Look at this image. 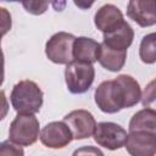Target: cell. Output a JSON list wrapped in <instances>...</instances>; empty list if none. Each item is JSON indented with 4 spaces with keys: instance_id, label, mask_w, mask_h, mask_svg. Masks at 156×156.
Here are the masks:
<instances>
[{
    "instance_id": "6da1fadb",
    "label": "cell",
    "mask_w": 156,
    "mask_h": 156,
    "mask_svg": "<svg viewBox=\"0 0 156 156\" xmlns=\"http://www.w3.org/2000/svg\"><path fill=\"white\" fill-rule=\"evenodd\" d=\"M140 99V85L129 74H119L115 79L101 82L94 93L95 104L105 113H117L123 108H130Z\"/></svg>"
},
{
    "instance_id": "7a4b0ae2",
    "label": "cell",
    "mask_w": 156,
    "mask_h": 156,
    "mask_svg": "<svg viewBox=\"0 0 156 156\" xmlns=\"http://www.w3.org/2000/svg\"><path fill=\"white\" fill-rule=\"evenodd\" d=\"M11 105L17 113H38L43 106L44 94L39 85L29 79L20 80L12 88Z\"/></svg>"
},
{
    "instance_id": "3957f363",
    "label": "cell",
    "mask_w": 156,
    "mask_h": 156,
    "mask_svg": "<svg viewBox=\"0 0 156 156\" xmlns=\"http://www.w3.org/2000/svg\"><path fill=\"white\" fill-rule=\"evenodd\" d=\"M95 78V68L93 63L73 60L65 68V80L69 93L84 94L87 93Z\"/></svg>"
},
{
    "instance_id": "277c9868",
    "label": "cell",
    "mask_w": 156,
    "mask_h": 156,
    "mask_svg": "<svg viewBox=\"0 0 156 156\" xmlns=\"http://www.w3.org/2000/svg\"><path fill=\"white\" fill-rule=\"evenodd\" d=\"M39 121L34 113H17L10 124L9 139L17 145L29 146L40 136Z\"/></svg>"
},
{
    "instance_id": "5b68a950",
    "label": "cell",
    "mask_w": 156,
    "mask_h": 156,
    "mask_svg": "<svg viewBox=\"0 0 156 156\" xmlns=\"http://www.w3.org/2000/svg\"><path fill=\"white\" fill-rule=\"evenodd\" d=\"M76 37L67 32H57L46 41L45 55L46 57L57 65H68L74 60L73 43Z\"/></svg>"
},
{
    "instance_id": "8992f818",
    "label": "cell",
    "mask_w": 156,
    "mask_h": 156,
    "mask_svg": "<svg viewBox=\"0 0 156 156\" xmlns=\"http://www.w3.org/2000/svg\"><path fill=\"white\" fill-rule=\"evenodd\" d=\"M93 136L99 146L113 151L126 145L128 134L122 126L115 122H100L96 124Z\"/></svg>"
},
{
    "instance_id": "52a82bcc",
    "label": "cell",
    "mask_w": 156,
    "mask_h": 156,
    "mask_svg": "<svg viewBox=\"0 0 156 156\" xmlns=\"http://www.w3.org/2000/svg\"><path fill=\"white\" fill-rule=\"evenodd\" d=\"M63 121L68 124L74 140H83L93 136L98 124L93 113L83 108L71 111L63 117Z\"/></svg>"
},
{
    "instance_id": "ba28073f",
    "label": "cell",
    "mask_w": 156,
    "mask_h": 156,
    "mask_svg": "<svg viewBox=\"0 0 156 156\" xmlns=\"http://www.w3.org/2000/svg\"><path fill=\"white\" fill-rule=\"evenodd\" d=\"M39 139L46 147L63 149L73 140V134L65 121H54L43 127Z\"/></svg>"
},
{
    "instance_id": "9c48e42d",
    "label": "cell",
    "mask_w": 156,
    "mask_h": 156,
    "mask_svg": "<svg viewBox=\"0 0 156 156\" xmlns=\"http://www.w3.org/2000/svg\"><path fill=\"white\" fill-rule=\"evenodd\" d=\"M127 16L143 28L156 24V0H129Z\"/></svg>"
},
{
    "instance_id": "30bf717a",
    "label": "cell",
    "mask_w": 156,
    "mask_h": 156,
    "mask_svg": "<svg viewBox=\"0 0 156 156\" xmlns=\"http://www.w3.org/2000/svg\"><path fill=\"white\" fill-rule=\"evenodd\" d=\"M124 147L133 156H154L156 155V135L141 130L129 132Z\"/></svg>"
},
{
    "instance_id": "8fae6325",
    "label": "cell",
    "mask_w": 156,
    "mask_h": 156,
    "mask_svg": "<svg viewBox=\"0 0 156 156\" xmlns=\"http://www.w3.org/2000/svg\"><path fill=\"white\" fill-rule=\"evenodd\" d=\"M124 22L122 11L113 4L102 5L94 16L95 27L102 33L112 32Z\"/></svg>"
},
{
    "instance_id": "7c38bea8",
    "label": "cell",
    "mask_w": 156,
    "mask_h": 156,
    "mask_svg": "<svg viewBox=\"0 0 156 156\" xmlns=\"http://www.w3.org/2000/svg\"><path fill=\"white\" fill-rule=\"evenodd\" d=\"M101 44L88 37H77L73 43V56L74 60L95 63L99 61Z\"/></svg>"
},
{
    "instance_id": "4fadbf2b",
    "label": "cell",
    "mask_w": 156,
    "mask_h": 156,
    "mask_svg": "<svg viewBox=\"0 0 156 156\" xmlns=\"http://www.w3.org/2000/svg\"><path fill=\"white\" fill-rule=\"evenodd\" d=\"M133 39H134V30L132 26L127 21H124L118 28L113 29L112 32L104 33L102 44L112 49L127 50L132 45Z\"/></svg>"
},
{
    "instance_id": "5bb4252c",
    "label": "cell",
    "mask_w": 156,
    "mask_h": 156,
    "mask_svg": "<svg viewBox=\"0 0 156 156\" xmlns=\"http://www.w3.org/2000/svg\"><path fill=\"white\" fill-rule=\"evenodd\" d=\"M127 58V50L112 49L101 43L99 63L110 72H118L123 68Z\"/></svg>"
},
{
    "instance_id": "9a60e30c",
    "label": "cell",
    "mask_w": 156,
    "mask_h": 156,
    "mask_svg": "<svg viewBox=\"0 0 156 156\" xmlns=\"http://www.w3.org/2000/svg\"><path fill=\"white\" fill-rule=\"evenodd\" d=\"M129 132H147L156 135V111L152 108H143L133 115L128 126Z\"/></svg>"
},
{
    "instance_id": "2e32d148",
    "label": "cell",
    "mask_w": 156,
    "mask_h": 156,
    "mask_svg": "<svg viewBox=\"0 0 156 156\" xmlns=\"http://www.w3.org/2000/svg\"><path fill=\"white\" fill-rule=\"evenodd\" d=\"M139 57L146 65L156 62V32L143 37L139 46Z\"/></svg>"
},
{
    "instance_id": "e0dca14e",
    "label": "cell",
    "mask_w": 156,
    "mask_h": 156,
    "mask_svg": "<svg viewBox=\"0 0 156 156\" xmlns=\"http://www.w3.org/2000/svg\"><path fill=\"white\" fill-rule=\"evenodd\" d=\"M23 9L34 16H40L46 12L49 9V5L52 2V0H22Z\"/></svg>"
},
{
    "instance_id": "ac0fdd59",
    "label": "cell",
    "mask_w": 156,
    "mask_h": 156,
    "mask_svg": "<svg viewBox=\"0 0 156 156\" xmlns=\"http://www.w3.org/2000/svg\"><path fill=\"white\" fill-rule=\"evenodd\" d=\"M141 105L147 108L156 111V78L146 84L144 91L141 93Z\"/></svg>"
},
{
    "instance_id": "d6986e66",
    "label": "cell",
    "mask_w": 156,
    "mask_h": 156,
    "mask_svg": "<svg viewBox=\"0 0 156 156\" xmlns=\"http://www.w3.org/2000/svg\"><path fill=\"white\" fill-rule=\"evenodd\" d=\"M24 154L21 145L15 144L13 141L5 140L0 145V155H15V156H22Z\"/></svg>"
},
{
    "instance_id": "ffe728a7",
    "label": "cell",
    "mask_w": 156,
    "mask_h": 156,
    "mask_svg": "<svg viewBox=\"0 0 156 156\" xmlns=\"http://www.w3.org/2000/svg\"><path fill=\"white\" fill-rule=\"evenodd\" d=\"M74 5L80 9V10H88L93 6V4L95 2V0H73Z\"/></svg>"
},
{
    "instance_id": "44dd1931",
    "label": "cell",
    "mask_w": 156,
    "mask_h": 156,
    "mask_svg": "<svg viewBox=\"0 0 156 156\" xmlns=\"http://www.w3.org/2000/svg\"><path fill=\"white\" fill-rule=\"evenodd\" d=\"M87 152H93V154L102 155V151H100L99 149H93L91 146H88V147H83V149L76 150V151H74V155H77V154H87Z\"/></svg>"
},
{
    "instance_id": "7402d4cb",
    "label": "cell",
    "mask_w": 156,
    "mask_h": 156,
    "mask_svg": "<svg viewBox=\"0 0 156 156\" xmlns=\"http://www.w3.org/2000/svg\"><path fill=\"white\" fill-rule=\"evenodd\" d=\"M51 4L55 11H63L66 7V0H52Z\"/></svg>"
},
{
    "instance_id": "603a6c76",
    "label": "cell",
    "mask_w": 156,
    "mask_h": 156,
    "mask_svg": "<svg viewBox=\"0 0 156 156\" xmlns=\"http://www.w3.org/2000/svg\"><path fill=\"white\" fill-rule=\"evenodd\" d=\"M4 1H10V2H16V1H22V0H4Z\"/></svg>"
}]
</instances>
